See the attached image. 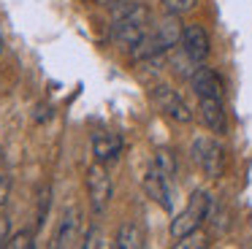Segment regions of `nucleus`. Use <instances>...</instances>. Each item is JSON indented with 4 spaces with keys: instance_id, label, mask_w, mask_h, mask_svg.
<instances>
[{
    "instance_id": "nucleus-1",
    "label": "nucleus",
    "mask_w": 252,
    "mask_h": 249,
    "mask_svg": "<svg viewBox=\"0 0 252 249\" xmlns=\"http://www.w3.org/2000/svg\"><path fill=\"white\" fill-rule=\"evenodd\" d=\"M209 206H212V195L206 189H195V192L187 198V206L179 211V214L171 219V236L174 238H185L190 233L201 230V225L209 217Z\"/></svg>"
},
{
    "instance_id": "nucleus-2",
    "label": "nucleus",
    "mask_w": 252,
    "mask_h": 249,
    "mask_svg": "<svg viewBox=\"0 0 252 249\" xmlns=\"http://www.w3.org/2000/svg\"><path fill=\"white\" fill-rule=\"evenodd\" d=\"M192 162L203 171V176L220 179L225 173V146L212 135H195L190 144Z\"/></svg>"
},
{
    "instance_id": "nucleus-3",
    "label": "nucleus",
    "mask_w": 252,
    "mask_h": 249,
    "mask_svg": "<svg viewBox=\"0 0 252 249\" xmlns=\"http://www.w3.org/2000/svg\"><path fill=\"white\" fill-rule=\"evenodd\" d=\"M111 192H114V184L111 176L106 171L103 162H95L87 168V195H90V206H93V214H103L111 203Z\"/></svg>"
},
{
    "instance_id": "nucleus-4",
    "label": "nucleus",
    "mask_w": 252,
    "mask_h": 249,
    "mask_svg": "<svg viewBox=\"0 0 252 249\" xmlns=\"http://www.w3.org/2000/svg\"><path fill=\"white\" fill-rule=\"evenodd\" d=\"M152 100H155V106H158V111H163L165 117L174 119V122H179V124L192 122L190 106H187L185 97H182L179 92L174 90V87H168V84H155V87H152Z\"/></svg>"
},
{
    "instance_id": "nucleus-5",
    "label": "nucleus",
    "mask_w": 252,
    "mask_h": 249,
    "mask_svg": "<svg viewBox=\"0 0 252 249\" xmlns=\"http://www.w3.org/2000/svg\"><path fill=\"white\" fill-rule=\"evenodd\" d=\"M182 52L192 60L195 65H201L203 60L212 52V41H209V32L201 25H185L182 32Z\"/></svg>"
},
{
    "instance_id": "nucleus-6",
    "label": "nucleus",
    "mask_w": 252,
    "mask_h": 249,
    "mask_svg": "<svg viewBox=\"0 0 252 249\" xmlns=\"http://www.w3.org/2000/svg\"><path fill=\"white\" fill-rule=\"evenodd\" d=\"M171 179H165L163 173L158 171V165H149V171L144 173V192L155 200L163 211H174V200H171Z\"/></svg>"
},
{
    "instance_id": "nucleus-7",
    "label": "nucleus",
    "mask_w": 252,
    "mask_h": 249,
    "mask_svg": "<svg viewBox=\"0 0 252 249\" xmlns=\"http://www.w3.org/2000/svg\"><path fill=\"white\" fill-rule=\"evenodd\" d=\"M82 209L79 206H71V209L63 214L60 219V227H57V236H55V247L57 249H71L79 244V238H82Z\"/></svg>"
},
{
    "instance_id": "nucleus-8",
    "label": "nucleus",
    "mask_w": 252,
    "mask_h": 249,
    "mask_svg": "<svg viewBox=\"0 0 252 249\" xmlns=\"http://www.w3.org/2000/svg\"><path fill=\"white\" fill-rule=\"evenodd\" d=\"M93 155H95V160L103 162V165L117 162L122 155V138L117 133H111V130H98V133H93Z\"/></svg>"
},
{
    "instance_id": "nucleus-9",
    "label": "nucleus",
    "mask_w": 252,
    "mask_h": 249,
    "mask_svg": "<svg viewBox=\"0 0 252 249\" xmlns=\"http://www.w3.org/2000/svg\"><path fill=\"white\" fill-rule=\"evenodd\" d=\"M190 84L195 90L198 97H222V79L217 76V70L206 68V65H198L190 73Z\"/></svg>"
},
{
    "instance_id": "nucleus-10",
    "label": "nucleus",
    "mask_w": 252,
    "mask_h": 249,
    "mask_svg": "<svg viewBox=\"0 0 252 249\" xmlns=\"http://www.w3.org/2000/svg\"><path fill=\"white\" fill-rule=\"evenodd\" d=\"M198 106H201V119L212 133L225 135L228 133V117H225V106L222 97H198Z\"/></svg>"
},
{
    "instance_id": "nucleus-11",
    "label": "nucleus",
    "mask_w": 252,
    "mask_h": 249,
    "mask_svg": "<svg viewBox=\"0 0 252 249\" xmlns=\"http://www.w3.org/2000/svg\"><path fill=\"white\" fill-rule=\"evenodd\" d=\"M182 32H185V25H182L179 16H174V14H165L163 19L158 22V27H155V35H158L160 46H163L165 52L174 49V46H179V43H182Z\"/></svg>"
},
{
    "instance_id": "nucleus-12",
    "label": "nucleus",
    "mask_w": 252,
    "mask_h": 249,
    "mask_svg": "<svg viewBox=\"0 0 252 249\" xmlns=\"http://www.w3.org/2000/svg\"><path fill=\"white\" fill-rule=\"evenodd\" d=\"M114 244H117L120 249H141V247H144V233H141V227H138L136 222H125V225L117 230Z\"/></svg>"
},
{
    "instance_id": "nucleus-13",
    "label": "nucleus",
    "mask_w": 252,
    "mask_h": 249,
    "mask_svg": "<svg viewBox=\"0 0 252 249\" xmlns=\"http://www.w3.org/2000/svg\"><path fill=\"white\" fill-rule=\"evenodd\" d=\"M152 162L158 165V171L163 173L165 179H174L176 176V155L171 149H165V146H163V149H158Z\"/></svg>"
},
{
    "instance_id": "nucleus-14",
    "label": "nucleus",
    "mask_w": 252,
    "mask_h": 249,
    "mask_svg": "<svg viewBox=\"0 0 252 249\" xmlns=\"http://www.w3.org/2000/svg\"><path fill=\"white\" fill-rule=\"evenodd\" d=\"M206 222L214 227V233L228 230V214H225V209H222L220 203H214V198H212V206H209V217H206Z\"/></svg>"
},
{
    "instance_id": "nucleus-15",
    "label": "nucleus",
    "mask_w": 252,
    "mask_h": 249,
    "mask_svg": "<svg viewBox=\"0 0 252 249\" xmlns=\"http://www.w3.org/2000/svg\"><path fill=\"white\" fill-rule=\"evenodd\" d=\"M195 5H198V0H163V11L174 16L190 14V11H195Z\"/></svg>"
},
{
    "instance_id": "nucleus-16",
    "label": "nucleus",
    "mask_w": 252,
    "mask_h": 249,
    "mask_svg": "<svg viewBox=\"0 0 252 249\" xmlns=\"http://www.w3.org/2000/svg\"><path fill=\"white\" fill-rule=\"evenodd\" d=\"M206 247V238L201 236V233H190V236L185 238H176V249H203Z\"/></svg>"
},
{
    "instance_id": "nucleus-17",
    "label": "nucleus",
    "mask_w": 252,
    "mask_h": 249,
    "mask_svg": "<svg viewBox=\"0 0 252 249\" xmlns=\"http://www.w3.org/2000/svg\"><path fill=\"white\" fill-rule=\"evenodd\" d=\"M6 249H33V230L17 233L11 241H6Z\"/></svg>"
},
{
    "instance_id": "nucleus-18",
    "label": "nucleus",
    "mask_w": 252,
    "mask_h": 249,
    "mask_svg": "<svg viewBox=\"0 0 252 249\" xmlns=\"http://www.w3.org/2000/svg\"><path fill=\"white\" fill-rule=\"evenodd\" d=\"M46 214H49V187L41 189V200H38V219H35V222H38V227L46 222Z\"/></svg>"
},
{
    "instance_id": "nucleus-19",
    "label": "nucleus",
    "mask_w": 252,
    "mask_h": 249,
    "mask_svg": "<svg viewBox=\"0 0 252 249\" xmlns=\"http://www.w3.org/2000/svg\"><path fill=\"white\" fill-rule=\"evenodd\" d=\"M8 195H11V176L8 173H0V209L6 206Z\"/></svg>"
},
{
    "instance_id": "nucleus-20",
    "label": "nucleus",
    "mask_w": 252,
    "mask_h": 249,
    "mask_svg": "<svg viewBox=\"0 0 252 249\" xmlns=\"http://www.w3.org/2000/svg\"><path fill=\"white\" fill-rule=\"evenodd\" d=\"M8 230H11V219L6 214H0V247H6L8 241Z\"/></svg>"
},
{
    "instance_id": "nucleus-21",
    "label": "nucleus",
    "mask_w": 252,
    "mask_h": 249,
    "mask_svg": "<svg viewBox=\"0 0 252 249\" xmlns=\"http://www.w3.org/2000/svg\"><path fill=\"white\" fill-rule=\"evenodd\" d=\"M0 52H3V43H0Z\"/></svg>"
}]
</instances>
